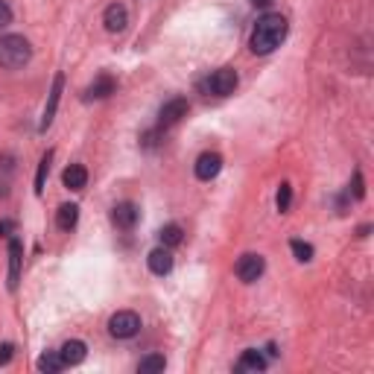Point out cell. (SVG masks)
Here are the masks:
<instances>
[{
    "label": "cell",
    "instance_id": "obj_1",
    "mask_svg": "<svg viewBox=\"0 0 374 374\" xmlns=\"http://www.w3.org/2000/svg\"><path fill=\"white\" fill-rule=\"evenodd\" d=\"M284 38H287V18L278 15V12H266L263 18H258L255 30H251V53L266 56V53L280 47Z\"/></svg>",
    "mask_w": 374,
    "mask_h": 374
},
{
    "label": "cell",
    "instance_id": "obj_2",
    "mask_svg": "<svg viewBox=\"0 0 374 374\" xmlns=\"http://www.w3.org/2000/svg\"><path fill=\"white\" fill-rule=\"evenodd\" d=\"M30 56H33V47L24 35H3L0 38V64H3V68H9V71L24 68V64L30 62Z\"/></svg>",
    "mask_w": 374,
    "mask_h": 374
},
{
    "label": "cell",
    "instance_id": "obj_3",
    "mask_svg": "<svg viewBox=\"0 0 374 374\" xmlns=\"http://www.w3.org/2000/svg\"><path fill=\"white\" fill-rule=\"evenodd\" d=\"M234 88H237V71L234 68L213 71L205 82H202V91L213 93V97H229V93H234Z\"/></svg>",
    "mask_w": 374,
    "mask_h": 374
},
{
    "label": "cell",
    "instance_id": "obj_4",
    "mask_svg": "<svg viewBox=\"0 0 374 374\" xmlns=\"http://www.w3.org/2000/svg\"><path fill=\"white\" fill-rule=\"evenodd\" d=\"M141 330V316L132 310H120L109 319V333L114 339H132Z\"/></svg>",
    "mask_w": 374,
    "mask_h": 374
},
{
    "label": "cell",
    "instance_id": "obj_5",
    "mask_svg": "<svg viewBox=\"0 0 374 374\" xmlns=\"http://www.w3.org/2000/svg\"><path fill=\"white\" fill-rule=\"evenodd\" d=\"M263 269H266V263H263V258L260 255H243L237 260V266H234V272H237V278L243 280V284H255V280L263 275Z\"/></svg>",
    "mask_w": 374,
    "mask_h": 374
},
{
    "label": "cell",
    "instance_id": "obj_6",
    "mask_svg": "<svg viewBox=\"0 0 374 374\" xmlns=\"http://www.w3.org/2000/svg\"><path fill=\"white\" fill-rule=\"evenodd\" d=\"M62 88H64V76L56 73L53 76V88H50V100L44 105V114H42V123H38V132H47L53 117H56V109H59V97H62Z\"/></svg>",
    "mask_w": 374,
    "mask_h": 374
},
{
    "label": "cell",
    "instance_id": "obj_7",
    "mask_svg": "<svg viewBox=\"0 0 374 374\" xmlns=\"http://www.w3.org/2000/svg\"><path fill=\"white\" fill-rule=\"evenodd\" d=\"M187 100L184 97H176V100H170V103H164L161 105V114H158V126L161 129H167V126H176L181 117H187Z\"/></svg>",
    "mask_w": 374,
    "mask_h": 374
},
{
    "label": "cell",
    "instance_id": "obj_8",
    "mask_svg": "<svg viewBox=\"0 0 374 374\" xmlns=\"http://www.w3.org/2000/svg\"><path fill=\"white\" fill-rule=\"evenodd\" d=\"M138 220H141V211H138L135 202H120V205H114V211H112V222L117 225V229H123V231L135 229Z\"/></svg>",
    "mask_w": 374,
    "mask_h": 374
},
{
    "label": "cell",
    "instance_id": "obj_9",
    "mask_svg": "<svg viewBox=\"0 0 374 374\" xmlns=\"http://www.w3.org/2000/svg\"><path fill=\"white\" fill-rule=\"evenodd\" d=\"M222 170V155L220 152H202L196 158V179L211 181L213 176H220Z\"/></svg>",
    "mask_w": 374,
    "mask_h": 374
},
{
    "label": "cell",
    "instance_id": "obj_10",
    "mask_svg": "<svg viewBox=\"0 0 374 374\" xmlns=\"http://www.w3.org/2000/svg\"><path fill=\"white\" fill-rule=\"evenodd\" d=\"M117 91V79L109 76V73H100L93 82L85 88V100H105V97H112V93Z\"/></svg>",
    "mask_w": 374,
    "mask_h": 374
},
{
    "label": "cell",
    "instance_id": "obj_11",
    "mask_svg": "<svg viewBox=\"0 0 374 374\" xmlns=\"http://www.w3.org/2000/svg\"><path fill=\"white\" fill-rule=\"evenodd\" d=\"M21 260H24V246L21 240H9V290H18L21 280Z\"/></svg>",
    "mask_w": 374,
    "mask_h": 374
},
{
    "label": "cell",
    "instance_id": "obj_12",
    "mask_svg": "<svg viewBox=\"0 0 374 374\" xmlns=\"http://www.w3.org/2000/svg\"><path fill=\"white\" fill-rule=\"evenodd\" d=\"M103 24H105V30H109V33H123V30H126V24H129V12H126V6H123V3H112L109 9H105Z\"/></svg>",
    "mask_w": 374,
    "mask_h": 374
},
{
    "label": "cell",
    "instance_id": "obj_13",
    "mask_svg": "<svg viewBox=\"0 0 374 374\" xmlns=\"http://www.w3.org/2000/svg\"><path fill=\"white\" fill-rule=\"evenodd\" d=\"M146 260H150L152 275H170V269H172V255H170V249H167V246L152 249Z\"/></svg>",
    "mask_w": 374,
    "mask_h": 374
},
{
    "label": "cell",
    "instance_id": "obj_14",
    "mask_svg": "<svg viewBox=\"0 0 374 374\" xmlns=\"http://www.w3.org/2000/svg\"><path fill=\"white\" fill-rule=\"evenodd\" d=\"M62 363L64 366H79L85 359V354H88V348H85V342H79V339H71V342H64L62 345Z\"/></svg>",
    "mask_w": 374,
    "mask_h": 374
},
{
    "label": "cell",
    "instance_id": "obj_15",
    "mask_svg": "<svg viewBox=\"0 0 374 374\" xmlns=\"http://www.w3.org/2000/svg\"><path fill=\"white\" fill-rule=\"evenodd\" d=\"M62 181L68 190H82V187L88 184V170L82 164H71L68 170L62 172Z\"/></svg>",
    "mask_w": 374,
    "mask_h": 374
},
{
    "label": "cell",
    "instance_id": "obj_16",
    "mask_svg": "<svg viewBox=\"0 0 374 374\" xmlns=\"http://www.w3.org/2000/svg\"><path fill=\"white\" fill-rule=\"evenodd\" d=\"M79 222V205H62L56 213V225L62 231H73Z\"/></svg>",
    "mask_w": 374,
    "mask_h": 374
},
{
    "label": "cell",
    "instance_id": "obj_17",
    "mask_svg": "<svg viewBox=\"0 0 374 374\" xmlns=\"http://www.w3.org/2000/svg\"><path fill=\"white\" fill-rule=\"evenodd\" d=\"M266 368V359L260 351H243V357H240V363H237V371H251V374H258Z\"/></svg>",
    "mask_w": 374,
    "mask_h": 374
},
{
    "label": "cell",
    "instance_id": "obj_18",
    "mask_svg": "<svg viewBox=\"0 0 374 374\" xmlns=\"http://www.w3.org/2000/svg\"><path fill=\"white\" fill-rule=\"evenodd\" d=\"M181 225H176V222H170V225H164L161 231H158V240H161V246H167V249H172V246H179L181 243Z\"/></svg>",
    "mask_w": 374,
    "mask_h": 374
},
{
    "label": "cell",
    "instance_id": "obj_19",
    "mask_svg": "<svg viewBox=\"0 0 374 374\" xmlns=\"http://www.w3.org/2000/svg\"><path fill=\"white\" fill-rule=\"evenodd\" d=\"M62 368H64V363H62V354H56V351H47V354L38 357V371L56 374V371H62Z\"/></svg>",
    "mask_w": 374,
    "mask_h": 374
},
{
    "label": "cell",
    "instance_id": "obj_20",
    "mask_svg": "<svg viewBox=\"0 0 374 374\" xmlns=\"http://www.w3.org/2000/svg\"><path fill=\"white\" fill-rule=\"evenodd\" d=\"M50 161H53V150L44 152L42 164H38V176H35V193L42 196L44 193V184H47V172H50Z\"/></svg>",
    "mask_w": 374,
    "mask_h": 374
},
{
    "label": "cell",
    "instance_id": "obj_21",
    "mask_svg": "<svg viewBox=\"0 0 374 374\" xmlns=\"http://www.w3.org/2000/svg\"><path fill=\"white\" fill-rule=\"evenodd\" d=\"M167 366V359L161 354H150V357H143L141 359V374H152V371H164Z\"/></svg>",
    "mask_w": 374,
    "mask_h": 374
},
{
    "label": "cell",
    "instance_id": "obj_22",
    "mask_svg": "<svg viewBox=\"0 0 374 374\" xmlns=\"http://www.w3.org/2000/svg\"><path fill=\"white\" fill-rule=\"evenodd\" d=\"M290 249H292V255H296V260H301V263L313 260V246H310V243H304V240H292Z\"/></svg>",
    "mask_w": 374,
    "mask_h": 374
},
{
    "label": "cell",
    "instance_id": "obj_23",
    "mask_svg": "<svg viewBox=\"0 0 374 374\" xmlns=\"http://www.w3.org/2000/svg\"><path fill=\"white\" fill-rule=\"evenodd\" d=\"M275 202H278V211L280 213H287L290 211V202H292V187L284 181L280 184V190H278V196H275Z\"/></svg>",
    "mask_w": 374,
    "mask_h": 374
},
{
    "label": "cell",
    "instance_id": "obj_24",
    "mask_svg": "<svg viewBox=\"0 0 374 374\" xmlns=\"http://www.w3.org/2000/svg\"><path fill=\"white\" fill-rule=\"evenodd\" d=\"M9 24H12V6L6 3V0H0V30Z\"/></svg>",
    "mask_w": 374,
    "mask_h": 374
},
{
    "label": "cell",
    "instance_id": "obj_25",
    "mask_svg": "<svg viewBox=\"0 0 374 374\" xmlns=\"http://www.w3.org/2000/svg\"><path fill=\"white\" fill-rule=\"evenodd\" d=\"M9 359H12V345L3 342V345H0V366H6Z\"/></svg>",
    "mask_w": 374,
    "mask_h": 374
},
{
    "label": "cell",
    "instance_id": "obj_26",
    "mask_svg": "<svg viewBox=\"0 0 374 374\" xmlns=\"http://www.w3.org/2000/svg\"><path fill=\"white\" fill-rule=\"evenodd\" d=\"M12 229H15V222H12V220H3V222H0V234H9Z\"/></svg>",
    "mask_w": 374,
    "mask_h": 374
},
{
    "label": "cell",
    "instance_id": "obj_27",
    "mask_svg": "<svg viewBox=\"0 0 374 374\" xmlns=\"http://www.w3.org/2000/svg\"><path fill=\"white\" fill-rule=\"evenodd\" d=\"M251 3H255V6H260V9H266V6L272 3V0H251Z\"/></svg>",
    "mask_w": 374,
    "mask_h": 374
}]
</instances>
